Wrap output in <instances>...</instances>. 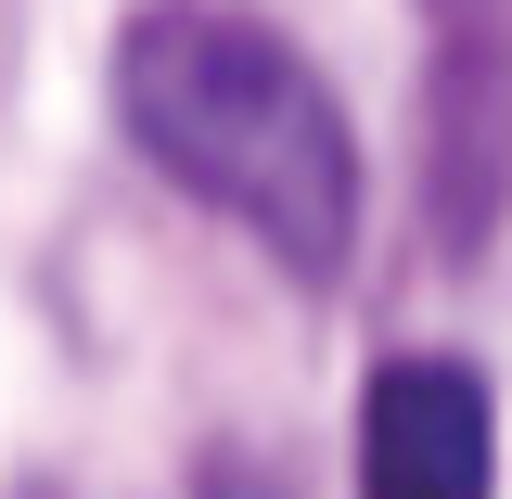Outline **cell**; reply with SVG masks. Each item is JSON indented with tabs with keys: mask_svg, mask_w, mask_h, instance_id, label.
<instances>
[{
	"mask_svg": "<svg viewBox=\"0 0 512 499\" xmlns=\"http://www.w3.org/2000/svg\"><path fill=\"white\" fill-rule=\"evenodd\" d=\"M128 141L218 218H244L295 282H333L359 244V141L320 64L231 0H141L116 26Z\"/></svg>",
	"mask_w": 512,
	"mask_h": 499,
	"instance_id": "1",
	"label": "cell"
},
{
	"mask_svg": "<svg viewBox=\"0 0 512 499\" xmlns=\"http://www.w3.org/2000/svg\"><path fill=\"white\" fill-rule=\"evenodd\" d=\"M500 423L461 359H384L359 397V499H487Z\"/></svg>",
	"mask_w": 512,
	"mask_h": 499,
	"instance_id": "2",
	"label": "cell"
}]
</instances>
